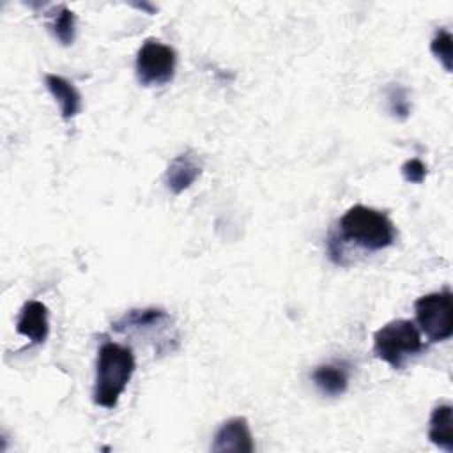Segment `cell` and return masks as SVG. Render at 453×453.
<instances>
[{
  "label": "cell",
  "instance_id": "cell-1",
  "mask_svg": "<svg viewBox=\"0 0 453 453\" xmlns=\"http://www.w3.org/2000/svg\"><path fill=\"white\" fill-rule=\"evenodd\" d=\"M134 354L129 347L106 342L97 350L92 398L104 409H113L134 373Z\"/></svg>",
  "mask_w": 453,
  "mask_h": 453
},
{
  "label": "cell",
  "instance_id": "cell-2",
  "mask_svg": "<svg viewBox=\"0 0 453 453\" xmlns=\"http://www.w3.org/2000/svg\"><path fill=\"white\" fill-rule=\"evenodd\" d=\"M343 241L368 251H379L395 242L393 221L380 211L366 205H352L338 221Z\"/></svg>",
  "mask_w": 453,
  "mask_h": 453
},
{
  "label": "cell",
  "instance_id": "cell-3",
  "mask_svg": "<svg viewBox=\"0 0 453 453\" xmlns=\"http://www.w3.org/2000/svg\"><path fill=\"white\" fill-rule=\"evenodd\" d=\"M423 350L421 333L412 320L396 319L382 326L373 334V352L395 370Z\"/></svg>",
  "mask_w": 453,
  "mask_h": 453
},
{
  "label": "cell",
  "instance_id": "cell-4",
  "mask_svg": "<svg viewBox=\"0 0 453 453\" xmlns=\"http://www.w3.org/2000/svg\"><path fill=\"white\" fill-rule=\"evenodd\" d=\"M414 311L421 333L430 342H444L453 334V299L448 288L418 297Z\"/></svg>",
  "mask_w": 453,
  "mask_h": 453
},
{
  "label": "cell",
  "instance_id": "cell-5",
  "mask_svg": "<svg viewBox=\"0 0 453 453\" xmlns=\"http://www.w3.org/2000/svg\"><path fill=\"white\" fill-rule=\"evenodd\" d=\"M177 53L172 46L147 39L136 53V78L143 87H161L173 80Z\"/></svg>",
  "mask_w": 453,
  "mask_h": 453
},
{
  "label": "cell",
  "instance_id": "cell-6",
  "mask_svg": "<svg viewBox=\"0 0 453 453\" xmlns=\"http://www.w3.org/2000/svg\"><path fill=\"white\" fill-rule=\"evenodd\" d=\"M212 451H237V453H251L255 449L253 437L250 432V425L246 418H230L226 419L216 432L214 441L211 444Z\"/></svg>",
  "mask_w": 453,
  "mask_h": 453
},
{
  "label": "cell",
  "instance_id": "cell-7",
  "mask_svg": "<svg viewBox=\"0 0 453 453\" xmlns=\"http://www.w3.org/2000/svg\"><path fill=\"white\" fill-rule=\"evenodd\" d=\"M16 331L28 338L32 343L39 345L44 343L50 333V322H48V308L41 301H27L19 311Z\"/></svg>",
  "mask_w": 453,
  "mask_h": 453
},
{
  "label": "cell",
  "instance_id": "cell-8",
  "mask_svg": "<svg viewBox=\"0 0 453 453\" xmlns=\"http://www.w3.org/2000/svg\"><path fill=\"white\" fill-rule=\"evenodd\" d=\"M200 173L202 165L198 163L196 156L193 152H182L170 161L165 172V184L173 195H179L191 188Z\"/></svg>",
  "mask_w": 453,
  "mask_h": 453
},
{
  "label": "cell",
  "instance_id": "cell-9",
  "mask_svg": "<svg viewBox=\"0 0 453 453\" xmlns=\"http://www.w3.org/2000/svg\"><path fill=\"white\" fill-rule=\"evenodd\" d=\"M44 83L50 94L58 103L60 115L64 120H71L81 111V94L69 80L58 74H46Z\"/></svg>",
  "mask_w": 453,
  "mask_h": 453
},
{
  "label": "cell",
  "instance_id": "cell-10",
  "mask_svg": "<svg viewBox=\"0 0 453 453\" xmlns=\"http://www.w3.org/2000/svg\"><path fill=\"white\" fill-rule=\"evenodd\" d=\"M311 379L315 386L329 396H338L345 393L349 386V368L345 363H327L313 370Z\"/></svg>",
  "mask_w": 453,
  "mask_h": 453
},
{
  "label": "cell",
  "instance_id": "cell-11",
  "mask_svg": "<svg viewBox=\"0 0 453 453\" xmlns=\"http://www.w3.org/2000/svg\"><path fill=\"white\" fill-rule=\"evenodd\" d=\"M428 439L441 449L453 453V407L448 403L434 407L428 423Z\"/></svg>",
  "mask_w": 453,
  "mask_h": 453
},
{
  "label": "cell",
  "instance_id": "cell-12",
  "mask_svg": "<svg viewBox=\"0 0 453 453\" xmlns=\"http://www.w3.org/2000/svg\"><path fill=\"white\" fill-rule=\"evenodd\" d=\"M170 320L168 313L161 308H142V310H129L120 319L111 322V329L117 333H129V331H142L163 322Z\"/></svg>",
  "mask_w": 453,
  "mask_h": 453
},
{
  "label": "cell",
  "instance_id": "cell-13",
  "mask_svg": "<svg viewBox=\"0 0 453 453\" xmlns=\"http://www.w3.org/2000/svg\"><path fill=\"white\" fill-rule=\"evenodd\" d=\"M50 30L55 35V39L62 46H69L74 41L76 35V18L71 9L65 5H60L53 11L51 21H50Z\"/></svg>",
  "mask_w": 453,
  "mask_h": 453
},
{
  "label": "cell",
  "instance_id": "cell-14",
  "mask_svg": "<svg viewBox=\"0 0 453 453\" xmlns=\"http://www.w3.org/2000/svg\"><path fill=\"white\" fill-rule=\"evenodd\" d=\"M430 51L432 55L442 64L446 73H451L453 69V57H451V34L446 28H439L430 41Z\"/></svg>",
  "mask_w": 453,
  "mask_h": 453
},
{
  "label": "cell",
  "instance_id": "cell-15",
  "mask_svg": "<svg viewBox=\"0 0 453 453\" xmlns=\"http://www.w3.org/2000/svg\"><path fill=\"white\" fill-rule=\"evenodd\" d=\"M388 99H389V108H391V113L398 119H407L409 113H411V104H409V99H407V94L405 90L396 83L389 88L388 92Z\"/></svg>",
  "mask_w": 453,
  "mask_h": 453
},
{
  "label": "cell",
  "instance_id": "cell-16",
  "mask_svg": "<svg viewBox=\"0 0 453 453\" xmlns=\"http://www.w3.org/2000/svg\"><path fill=\"white\" fill-rule=\"evenodd\" d=\"M402 175L411 184H421L426 177V166L421 159L412 157L402 165Z\"/></svg>",
  "mask_w": 453,
  "mask_h": 453
}]
</instances>
